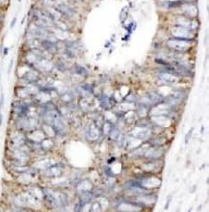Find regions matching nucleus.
<instances>
[{
	"label": "nucleus",
	"mask_w": 209,
	"mask_h": 212,
	"mask_svg": "<svg viewBox=\"0 0 209 212\" xmlns=\"http://www.w3.org/2000/svg\"><path fill=\"white\" fill-rule=\"evenodd\" d=\"M165 45L170 51L177 52V53H187L193 48V42L175 39V38H169L165 42Z\"/></svg>",
	"instance_id": "1"
},
{
	"label": "nucleus",
	"mask_w": 209,
	"mask_h": 212,
	"mask_svg": "<svg viewBox=\"0 0 209 212\" xmlns=\"http://www.w3.org/2000/svg\"><path fill=\"white\" fill-rule=\"evenodd\" d=\"M171 38L175 39H180V40H186V41H195L196 32L191 31L189 29L179 27V26H171L170 29Z\"/></svg>",
	"instance_id": "2"
},
{
	"label": "nucleus",
	"mask_w": 209,
	"mask_h": 212,
	"mask_svg": "<svg viewBox=\"0 0 209 212\" xmlns=\"http://www.w3.org/2000/svg\"><path fill=\"white\" fill-rule=\"evenodd\" d=\"M174 26H179V27H183V28L189 29L191 31L196 32L200 28V23L195 18H189L187 17H184L181 15L175 18Z\"/></svg>",
	"instance_id": "3"
},
{
	"label": "nucleus",
	"mask_w": 209,
	"mask_h": 212,
	"mask_svg": "<svg viewBox=\"0 0 209 212\" xmlns=\"http://www.w3.org/2000/svg\"><path fill=\"white\" fill-rule=\"evenodd\" d=\"M40 174L43 176V178H47L50 179L59 178V176H62L64 174V166L60 162H57L54 165H52V166L40 172Z\"/></svg>",
	"instance_id": "4"
},
{
	"label": "nucleus",
	"mask_w": 209,
	"mask_h": 212,
	"mask_svg": "<svg viewBox=\"0 0 209 212\" xmlns=\"http://www.w3.org/2000/svg\"><path fill=\"white\" fill-rule=\"evenodd\" d=\"M40 48L50 56H54L59 52L57 43L49 39H40Z\"/></svg>",
	"instance_id": "5"
},
{
	"label": "nucleus",
	"mask_w": 209,
	"mask_h": 212,
	"mask_svg": "<svg viewBox=\"0 0 209 212\" xmlns=\"http://www.w3.org/2000/svg\"><path fill=\"white\" fill-rule=\"evenodd\" d=\"M179 77L171 74L169 73H164V72H159L158 73V84L160 85H174L176 83H178Z\"/></svg>",
	"instance_id": "6"
},
{
	"label": "nucleus",
	"mask_w": 209,
	"mask_h": 212,
	"mask_svg": "<svg viewBox=\"0 0 209 212\" xmlns=\"http://www.w3.org/2000/svg\"><path fill=\"white\" fill-rule=\"evenodd\" d=\"M151 134L150 127H137L130 132L131 137L140 140H149L151 137Z\"/></svg>",
	"instance_id": "7"
},
{
	"label": "nucleus",
	"mask_w": 209,
	"mask_h": 212,
	"mask_svg": "<svg viewBox=\"0 0 209 212\" xmlns=\"http://www.w3.org/2000/svg\"><path fill=\"white\" fill-rule=\"evenodd\" d=\"M187 10H182V16L184 17H187L189 18H196V17L198 16V8H196L195 5H192V4H188L187 5H184Z\"/></svg>",
	"instance_id": "8"
},
{
	"label": "nucleus",
	"mask_w": 209,
	"mask_h": 212,
	"mask_svg": "<svg viewBox=\"0 0 209 212\" xmlns=\"http://www.w3.org/2000/svg\"><path fill=\"white\" fill-rule=\"evenodd\" d=\"M167 142V140L165 138H163L162 136H154V137H150L149 139V144L151 147H163Z\"/></svg>",
	"instance_id": "9"
},
{
	"label": "nucleus",
	"mask_w": 209,
	"mask_h": 212,
	"mask_svg": "<svg viewBox=\"0 0 209 212\" xmlns=\"http://www.w3.org/2000/svg\"><path fill=\"white\" fill-rule=\"evenodd\" d=\"M53 67L60 73H65L68 69L66 62L64 61V59H61V58H58V59H56V60L53 61Z\"/></svg>",
	"instance_id": "10"
},
{
	"label": "nucleus",
	"mask_w": 209,
	"mask_h": 212,
	"mask_svg": "<svg viewBox=\"0 0 209 212\" xmlns=\"http://www.w3.org/2000/svg\"><path fill=\"white\" fill-rule=\"evenodd\" d=\"M72 72H73V73H74V74L79 75V76H86L88 74V70L86 69L83 66H80L78 64L73 65Z\"/></svg>",
	"instance_id": "11"
},
{
	"label": "nucleus",
	"mask_w": 209,
	"mask_h": 212,
	"mask_svg": "<svg viewBox=\"0 0 209 212\" xmlns=\"http://www.w3.org/2000/svg\"><path fill=\"white\" fill-rule=\"evenodd\" d=\"M171 96L174 97L175 98H176L179 101H182L187 98V93L182 89H178V90H175L173 93H171Z\"/></svg>",
	"instance_id": "12"
},
{
	"label": "nucleus",
	"mask_w": 209,
	"mask_h": 212,
	"mask_svg": "<svg viewBox=\"0 0 209 212\" xmlns=\"http://www.w3.org/2000/svg\"><path fill=\"white\" fill-rule=\"evenodd\" d=\"M73 98H74V97H73L72 93L69 91H68V92L64 93L63 95L60 97V99L62 100L65 104H69V103H70L73 100Z\"/></svg>",
	"instance_id": "13"
},
{
	"label": "nucleus",
	"mask_w": 209,
	"mask_h": 212,
	"mask_svg": "<svg viewBox=\"0 0 209 212\" xmlns=\"http://www.w3.org/2000/svg\"><path fill=\"white\" fill-rule=\"evenodd\" d=\"M100 105L101 107L105 108V109H109L110 107H111V103H110V98H108L107 97H102L100 99Z\"/></svg>",
	"instance_id": "14"
},
{
	"label": "nucleus",
	"mask_w": 209,
	"mask_h": 212,
	"mask_svg": "<svg viewBox=\"0 0 209 212\" xmlns=\"http://www.w3.org/2000/svg\"><path fill=\"white\" fill-rule=\"evenodd\" d=\"M86 204L82 202V201H80V199H78V202L75 204V205H74V207H73V212H82L83 211V208H84V206H85Z\"/></svg>",
	"instance_id": "15"
},
{
	"label": "nucleus",
	"mask_w": 209,
	"mask_h": 212,
	"mask_svg": "<svg viewBox=\"0 0 209 212\" xmlns=\"http://www.w3.org/2000/svg\"><path fill=\"white\" fill-rule=\"evenodd\" d=\"M103 172H104V174L107 175L108 178H113V176H115V174H114L112 169L110 168V167H108V166H105V167L103 168Z\"/></svg>",
	"instance_id": "16"
},
{
	"label": "nucleus",
	"mask_w": 209,
	"mask_h": 212,
	"mask_svg": "<svg viewBox=\"0 0 209 212\" xmlns=\"http://www.w3.org/2000/svg\"><path fill=\"white\" fill-rule=\"evenodd\" d=\"M4 104H5V95H4V93L1 91V93H0V110L1 111L4 107Z\"/></svg>",
	"instance_id": "17"
},
{
	"label": "nucleus",
	"mask_w": 209,
	"mask_h": 212,
	"mask_svg": "<svg viewBox=\"0 0 209 212\" xmlns=\"http://www.w3.org/2000/svg\"><path fill=\"white\" fill-rule=\"evenodd\" d=\"M193 132H194V128H191V129H190V131L186 134V136H185V144H186V145L188 144V142L190 141V139H191V137H192Z\"/></svg>",
	"instance_id": "18"
},
{
	"label": "nucleus",
	"mask_w": 209,
	"mask_h": 212,
	"mask_svg": "<svg viewBox=\"0 0 209 212\" xmlns=\"http://www.w3.org/2000/svg\"><path fill=\"white\" fill-rule=\"evenodd\" d=\"M17 21H18V18H17V17H15L13 19H12V21H11V23H10V29H13V28L16 26V24H17Z\"/></svg>",
	"instance_id": "19"
},
{
	"label": "nucleus",
	"mask_w": 209,
	"mask_h": 212,
	"mask_svg": "<svg viewBox=\"0 0 209 212\" xmlns=\"http://www.w3.org/2000/svg\"><path fill=\"white\" fill-rule=\"evenodd\" d=\"M13 66H14V59H11L9 67H8V75L11 73V70H12V68H13Z\"/></svg>",
	"instance_id": "20"
},
{
	"label": "nucleus",
	"mask_w": 209,
	"mask_h": 212,
	"mask_svg": "<svg viewBox=\"0 0 209 212\" xmlns=\"http://www.w3.org/2000/svg\"><path fill=\"white\" fill-rule=\"evenodd\" d=\"M8 53H9V48H4L3 50H2V55H3V57H5Z\"/></svg>",
	"instance_id": "21"
},
{
	"label": "nucleus",
	"mask_w": 209,
	"mask_h": 212,
	"mask_svg": "<svg viewBox=\"0 0 209 212\" xmlns=\"http://www.w3.org/2000/svg\"><path fill=\"white\" fill-rule=\"evenodd\" d=\"M171 197H169L168 199H167V203H166V204H165V209H166V210L169 208V205H170V204H171Z\"/></svg>",
	"instance_id": "22"
},
{
	"label": "nucleus",
	"mask_w": 209,
	"mask_h": 212,
	"mask_svg": "<svg viewBox=\"0 0 209 212\" xmlns=\"http://www.w3.org/2000/svg\"><path fill=\"white\" fill-rule=\"evenodd\" d=\"M3 124V114H2V111L0 110V126L2 125Z\"/></svg>",
	"instance_id": "23"
},
{
	"label": "nucleus",
	"mask_w": 209,
	"mask_h": 212,
	"mask_svg": "<svg viewBox=\"0 0 209 212\" xmlns=\"http://www.w3.org/2000/svg\"><path fill=\"white\" fill-rule=\"evenodd\" d=\"M184 3H188V4H192L193 2H195L196 0H182Z\"/></svg>",
	"instance_id": "24"
},
{
	"label": "nucleus",
	"mask_w": 209,
	"mask_h": 212,
	"mask_svg": "<svg viewBox=\"0 0 209 212\" xmlns=\"http://www.w3.org/2000/svg\"><path fill=\"white\" fill-rule=\"evenodd\" d=\"M1 78H2V73H1V69H0V82H1Z\"/></svg>",
	"instance_id": "25"
},
{
	"label": "nucleus",
	"mask_w": 209,
	"mask_h": 212,
	"mask_svg": "<svg viewBox=\"0 0 209 212\" xmlns=\"http://www.w3.org/2000/svg\"><path fill=\"white\" fill-rule=\"evenodd\" d=\"M201 133H203V126H201Z\"/></svg>",
	"instance_id": "26"
},
{
	"label": "nucleus",
	"mask_w": 209,
	"mask_h": 212,
	"mask_svg": "<svg viewBox=\"0 0 209 212\" xmlns=\"http://www.w3.org/2000/svg\"><path fill=\"white\" fill-rule=\"evenodd\" d=\"M191 211H192V207H191V208H190V209L188 210V212H191Z\"/></svg>",
	"instance_id": "27"
},
{
	"label": "nucleus",
	"mask_w": 209,
	"mask_h": 212,
	"mask_svg": "<svg viewBox=\"0 0 209 212\" xmlns=\"http://www.w3.org/2000/svg\"><path fill=\"white\" fill-rule=\"evenodd\" d=\"M18 2H21V0H18Z\"/></svg>",
	"instance_id": "28"
}]
</instances>
